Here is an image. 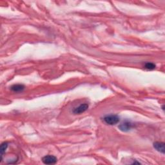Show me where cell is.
I'll return each mask as SVG.
<instances>
[{"mask_svg": "<svg viewBox=\"0 0 165 165\" xmlns=\"http://www.w3.org/2000/svg\"><path fill=\"white\" fill-rule=\"evenodd\" d=\"M133 127V124L128 121H125L119 126V128L123 132H128L131 130Z\"/></svg>", "mask_w": 165, "mask_h": 165, "instance_id": "2", "label": "cell"}, {"mask_svg": "<svg viewBox=\"0 0 165 165\" xmlns=\"http://www.w3.org/2000/svg\"><path fill=\"white\" fill-rule=\"evenodd\" d=\"M144 68L148 69V70H153V69L155 68V65L154 64V63H150V62L146 63L145 64H144Z\"/></svg>", "mask_w": 165, "mask_h": 165, "instance_id": "8", "label": "cell"}, {"mask_svg": "<svg viewBox=\"0 0 165 165\" xmlns=\"http://www.w3.org/2000/svg\"><path fill=\"white\" fill-rule=\"evenodd\" d=\"M88 108V104H82V105H79L77 108L74 110V114H81L82 113L86 111V110Z\"/></svg>", "mask_w": 165, "mask_h": 165, "instance_id": "4", "label": "cell"}, {"mask_svg": "<svg viewBox=\"0 0 165 165\" xmlns=\"http://www.w3.org/2000/svg\"><path fill=\"white\" fill-rule=\"evenodd\" d=\"M103 120L106 124H110V125H114L119 123V117L117 115H108L104 117Z\"/></svg>", "mask_w": 165, "mask_h": 165, "instance_id": "1", "label": "cell"}, {"mask_svg": "<svg viewBox=\"0 0 165 165\" xmlns=\"http://www.w3.org/2000/svg\"><path fill=\"white\" fill-rule=\"evenodd\" d=\"M153 147L155 150H157L158 152L162 153H164L165 152V148H164V143L163 142H155L153 143Z\"/></svg>", "mask_w": 165, "mask_h": 165, "instance_id": "5", "label": "cell"}, {"mask_svg": "<svg viewBox=\"0 0 165 165\" xmlns=\"http://www.w3.org/2000/svg\"><path fill=\"white\" fill-rule=\"evenodd\" d=\"M11 90H12L14 92H22L25 89V86L23 85L20 84H17V85H14L11 86Z\"/></svg>", "mask_w": 165, "mask_h": 165, "instance_id": "6", "label": "cell"}, {"mask_svg": "<svg viewBox=\"0 0 165 165\" xmlns=\"http://www.w3.org/2000/svg\"><path fill=\"white\" fill-rule=\"evenodd\" d=\"M57 158L54 155H46L42 158L43 163L45 164H54L57 162Z\"/></svg>", "mask_w": 165, "mask_h": 165, "instance_id": "3", "label": "cell"}, {"mask_svg": "<svg viewBox=\"0 0 165 165\" xmlns=\"http://www.w3.org/2000/svg\"><path fill=\"white\" fill-rule=\"evenodd\" d=\"M8 147V143L7 142H4V143H3L1 145V147H0V152H1V157L3 155V153L6 151V150Z\"/></svg>", "mask_w": 165, "mask_h": 165, "instance_id": "7", "label": "cell"}]
</instances>
